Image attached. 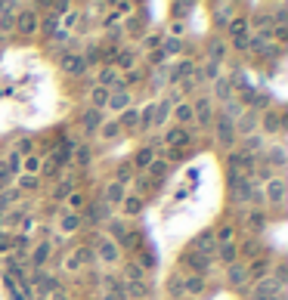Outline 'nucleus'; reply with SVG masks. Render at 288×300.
<instances>
[{
    "label": "nucleus",
    "instance_id": "6e6552de",
    "mask_svg": "<svg viewBox=\"0 0 288 300\" xmlns=\"http://www.w3.org/2000/svg\"><path fill=\"white\" fill-rule=\"evenodd\" d=\"M214 251H217V241H214V235H199V238L192 241V254L214 257Z\"/></svg>",
    "mask_w": 288,
    "mask_h": 300
},
{
    "label": "nucleus",
    "instance_id": "9b49d317",
    "mask_svg": "<svg viewBox=\"0 0 288 300\" xmlns=\"http://www.w3.org/2000/svg\"><path fill=\"white\" fill-rule=\"evenodd\" d=\"M165 143H168L171 149H183V146H189V133H186L183 127H171V130L165 133Z\"/></svg>",
    "mask_w": 288,
    "mask_h": 300
},
{
    "label": "nucleus",
    "instance_id": "13d9d810",
    "mask_svg": "<svg viewBox=\"0 0 288 300\" xmlns=\"http://www.w3.org/2000/svg\"><path fill=\"white\" fill-rule=\"evenodd\" d=\"M78 164H90V149H87V146L78 149Z\"/></svg>",
    "mask_w": 288,
    "mask_h": 300
},
{
    "label": "nucleus",
    "instance_id": "4d7b16f0",
    "mask_svg": "<svg viewBox=\"0 0 288 300\" xmlns=\"http://www.w3.org/2000/svg\"><path fill=\"white\" fill-rule=\"evenodd\" d=\"M161 41H165L161 34H152V38H146V44H142V47H146V50H155V47H161Z\"/></svg>",
    "mask_w": 288,
    "mask_h": 300
},
{
    "label": "nucleus",
    "instance_id": "423d86ee",
    "mask_svg": "<svg viewBox=\"0 0 288 300\" xmlns=\"http://www.w3.org/2000/svg\"><path fill=\"white\" fill-rule=\"evenodd\" d=\"M84 260H93V254H90V248H78L75 254H68V257L62 260V266H65L68 272H75V269H81V266H84Z\"/></svg>",
    "mask_w": 288,
    "mask_h": 300
},
{
    "label": "nucleus",
    "instance_id": "e2e57ef3",
    "mask_svg": "<svg viewBox=\"0 0 288 300\" xmlns=\"http://www.w3.org/2000/svg\"><path fill=\"white\" fill-rule=\"evenodd\" d=\"M273 34H276V44H282L288 31H285V25H276V31H273Z\"/></svg>",
    "mask_w": 288,
    "mask_h": 300
},
{
    "label": "nucleus",
    "instance_id": "7c9ffc66",
    "mask_svg": "<svg viewBox=\"0 0 288 300\" xmlns=\"http://www.w3.org/2000/svg\"><path fill=\"white\" fill-rule=\"evenodd\" d=\"M174 118L180 121V124H192V105L189 102H180L174 109Z\"/></svg>",
    "mask_w": 288,
    "mask_h": 300
},
{
    "label": "nucleus",
    "instance_id": "412c9836",
    "mask_svg": "<svg viewBox=\"0 0 288 300\" xmlns=\"http://www.w3.org/2000/svg\"><path fill=\"white\" fill-rule=\"evenodd\" d=\"M59 226H62V232H75V229L81 226V217H78V214H71V210H62Z\"/></svg>",
    "mask_w": 288,
    "mask_h": 300
},
{
    "label": "nucleus",
    "instance_id": "ea45409f",
    "mask_svg": "<svg viewBox=\"0 0 288 300\" xmlns=\"http://www.w3.org/2000/svg\"><path fill=\"white\" fill-rule=\"evenodd\" d=\"M38 288H41V294H50L53 288H56V278L47 275V272H41V275H38Z\"/></svg>",
    "mask_w": 288,
    "mask_h": 300
},
{
    "label": "nucleus",
    "instance_id": "473e14b6",
    "mask_svg": "<svg viewBox=\"0 0 288 300\" xmlns=\"http://www.w3.org/2000/svg\"><path fill=\"white\" fill-rule=\"evenodd\" d=\"M109 84H118V68L105 65L102 72H99V87H109Z\"/></svg>",
    "mask_w": 288,
    "mask_h": 300
},
{
    "label": "nucleus",
    "instance_id": "b1692460",
    "mask_svg": "<svg viewBox=\"0 0 288 300\" xmlns=\"http://www.w3.org/2000/svg\"><path fill=\"white\" fill-rule=\"evenodd\" d=\"M245 278H248V266H242V263H232V266H229V285H242Z\"/></svg>",
    "mask_w": 288,
    "mask_h": 300
},
{
    "label": "nucleus",
    "instance_id": "393cba45",
    "mask_svg": "<svg viewBox=\"0 0 288 300\" xmlns=\"http://www.w3.org/2000/svg\"><path fill=\"white\" fill-rule=\"evenodd\" d=\"M99 127H102V115H99L96 109H90V112L84 115V130L93 133V130H99Z\"/></svg>",
    "mask_w": 288,
    "mask_h": 300
},
{
    "label": "nucleus",
    "instance_id": "f257e3e1",
    "mask_svg": "<svg viewBox=\"0 0 288 300\" xmlns=\"http://www.w3.org/2000/svg\"><path fill=\"white\" fill-rule=\"evenodd\" d=\"M282 294V285L279 281H269V278H260L254 288H251V300H276Z\"/></svg>",
    "mask_w": 288,
    "mask_h": 300
},
{
    "label": "nucleus",
    "instance_id": "49530a36",
    "mask_svg": "<svg viewBox=\"0 0 288 300\" xmlns=\"http://www.w3.org/2000/svg\"><path fill=\"white\" fill-rule=\"evenodd\" d=\"M59 22H62V31H68L71 25H75V22H78V13H75V10H68L65 16H59Z\"/></svg>",
    "mask_w": 288,
    "mask_h": 300
},
{
    "label": "nucleus",
    "instance_id": "72a5a7b5",
    "mask_svg": "<svg viewBox=\"0 0 288 300\" xmlns=\"http://www.w3.org/2000/svg\"><path fill=\"white\" fill-rule=\"evenodd\" d=\"M180 47H183V41L165 38V41H161V56H174V53H180Z\"/></svg>",
    "mask_w": 288,
    "mask_h": 300
},
{
    "label": "nucleus",
    "instance_id": "c85d7f7f",
    "mask_svg": "<svg viewBox=\"0 0 288 300\" xmlns=\"http://www.w3.org/2000/svg\"><path fill=\"white\" fill-rule=\"evenodd\" d=\"M266 152H269V161H266L269 167H282V164H285V149H282L279 143H276V146H269Z\"/></svg>",
    "mask_w": 288,
    "mask_h": 300
},
{
    "label": "nucleus",
    "instance_id": "4c0bfd02",
    "mask_svg": "<svg viewBox=\"0 0 288 300\" xmlns=\"http://www.w3.org/2000/svg\"><path fill=\"white\" fill-rule=\"evenodd\" d=\"M214 93H217V99L229 102V99H232V84H229V81H217V87H214Z\"/></svg>",
    "mask_w": 288,
    "mask_h": 300
},
{
    "label": "nucleus",
    "instance_id": "a19ab883",
    "mask_svg": "<svg viewBox=\"0 0 288 300\" xmlns=\"http://www.w3.org/2000/svg\"><path fill=\"white\" fill-rule=\"evenodd\" d=\"M65 204H68L65 210H71V214H78V207L84 204V195H81V192H71V195L65 198Z\"/></svg>",
    "mask_w": 288,
    "mask_h": 300
},
{
    "label": "nucleus",
    "instance_id": "774afa93",
    "mask_svg": "<svg viewBox=\"0 0 288 300\" xmlns=\"http://www.w3.org/2000/svg\"><path fill=\"white\" fill-rule=\"evenodd\" d=\"M180 300H183V297H180Z\"/></svg>",
    "mask_w": 288,
    "mask_h": 300
},
{
    "label": "nucleus",
    "instance_id": "052dcab7",
    "mask_svg": "<svg viewBox=\"0 0 288 300\" xmlns=\"http://www.w3.org/2000/svg\"><path fill=\"white\" fill-rule=\"evenodd\" d=\"M112 232H115V235H121V241L127 238V229H124V223H112Z\"/></svg>",
    "mask_w": 288,
    "mask_h": 300
},
{
    "label": "nucleus",
    "instance_id": "ddd939ff",
    "mask_svg": "<svg viewBox=\"0 0 288 300\" xmlns=\"http://www.w3.org/2000/svg\"><path fill=\"white\" fill-rule=\"evenodd\" d=\"M192 121L199 124H211V99H199L192 105Z\"/></svg>",
    "mask_w": 288,
    "mask_h": 300
},
{
    "label": "nucleus",
    "instance_id": "338daca9",
    "mask_svg": "<svg viewBox=\"0 0 288 300\" xmlns=\"http://www.w3.org/2000/svg\"><path fill=\"white\" fill-rule=\"evenodd\" d=\"M41 300H47V297H41Z\"/></svg>",
    "mask_w": 288,
    "mask_h": 300
},
{
    "label": "nucleus",
    "instance_id": "c756f323",
    "mask_svg": "<svg viewBox=\"0 0 288 300\" xmlns=\"http://www.w3.org/2000/svg\"><path fill=\"white\" fill-rule=\"evenodd\" d=\"M124 214H127V217H136L139 214V207H142V201H139V195H124Z\"/></svg>",
    "mask_w": 288,
    "mask_h": 300
},
{
    "label": "nucleus",
    "instance_id": "3c124183",
    "mask_svg": "<svg viewBox=\"0 0 288 300\" xmlns=\"http://www.w3.org/2000/svg\"><path fill=\"white\" fill-rule=\"evenodd\" d=\"M229 10H232V7H229V4H223V7H217V16H214V19H217V22H220V25H226V22H229V16H226V13H229Z\"/></svg>",
    "mask_w": 288,
    "mask_h": 300
},
{
    "label": "nucleus",
    "instance_id": "7ed1b4c3",
    "mask_svg": "<svg viewBox=\"0 0 288 300\" xmlns=\"http://www.w3.org/2000/svg\"><path fill=\"white\" fill-rule=\"evenodd\" d=\"M99 260L105 263V266H115V263L121 260V248H118L112 238H102V241H99Z\"/></svg>",
    "mask_w": 288,
    "mask_h": 300
},
{
    "label": "nucleus",
    "instance_id": "8fccbe9b",
    "mask_svg": "<svg viewBox=\"0 0 288 300\" xmlns=\"http://www.w3.org/2000/svg\"><path fill=\"white\" fill-rule=\"evenodd\" d=\"M254 25H257V28H263V31H266V28H269V25H273V16H269V13H263V16H254Z\"/></svg>",
    "mask_w": 288,
    "mask_h": 300
},
{
    "label": "nucleus",
    "instance_id": "09e8293b",
    "mask_svg": "<svg viewBox=\"0 0 288 300\" xmlns=\"http://www.w3.org/2000/svg\"><path fill=\"white\" fill-rule=\"evenodd\" d=\"M205 78H208V81H217V78H220V62L205 65Z\"/></svg>",
    "mask_w": 288,
    "mask_h": 300
},
{
    "label": "nucleus",
    "instance_id": "37998d69",
    "mask_svg": "<svg viewBox=\"0 0 288 300\" xmlns=\"http://www.w3.org/2000/svg\"><path fill=\"white\" fill-rule=\"evenodd\" d=\"M239 115H242V105H239L236 99H229V102H226V112H223L220 118H226V121H232V118H239Z\"/></svg>",
    "mask_w": 288,
    "mask_h": 300
},
{
    "label": "nucleus",
    "instance_id": "6ab92c4d",
    "mask_svg": "<svg viewBox=\"0 0 288 300\" xmlns=\"http://www.w3.org/2000/svg\"><path fill=\"white\" fill-rule=\"evenodd\" d=\"M124 195H127V192H124V186L112 183L109 189H105V207H118V204L124 201Z\"/></svg>",
    "mask_w": 288,
    "mask_h": 300
},
{
    "label": "nucleus",
    "instance_id": "f3484780",
    "mask_svg": "<svg viewBox=\"0 0 288 300\" xmlns=\"http://www.w3.org/2000/svg\"><path fill=\"white\" fill-rule=\"evenodd\" d=\"M211 260H214V257H202V254H186V257H183L186 269H192V272H205Z\"/></svg>",
    "mask_w": 288,
    "mask_h": 300
},
{
    "label": "nucleus",
    "instance_id": "864d4df0",
    "mask_svg": "<svg viewBox=\"0 0 288 300\" xmlns=\"http://www.w3.org/2000/svg\"><path fill=\"white\" fill-rule=\"evenodd\" d=\"M223 53H226V50H223V44H217V41L211 44V56H214V62H220V59H223Z\"/></svg>",
    "mask_w": 288,
    "mask_h": 300
},
{
    "label": "nucleus",
    "instance_id": "a18cd8bd",
    "mask_svg": "<svg viewBox=\"0 0 288 300\" xmlns=\"http://www.w3.org/2000/svg\"><path fill=\"white\" fill-rule=\"evenodd\" d=\"M266 272H269V263H266V260H254V266H251V275H257V278L263 275V278H266Z\"/></svg>",
    "mask_w": 288,
    "mask_h": 300
},
{
    "label": "nucleus",
    "instance_id": "f8f14e48",
    "mask_svg": "<svg viewBox=\"0 0 288 300\" xmlns=\"http://www.w3.org/2000/svg\"><path fill=\"white\" fill-rule=\"evenodd\" d=\"M192 72H195V62L180 59V62L171 68V81H189V78H192Z\"/></svg>",
    "mask_w": 288,
    "mask_h": 300
},
{
    "label": "nucleus",
    "instance_id": "bf43d9fd",
    "mask_svg": "<svg viewBox=\"0 0 288 300\" xmlns=\"http://www.w3.org/2000/svg\"><path fill=\"white\" fill-rule=\"evenodd\" d=\"M127 180H130V167H121V170H118V180H115V183H118V186H124Z\"/></svg>",
    "mask_w": 288,
    "mask_h": 300
},
{
    "label": "nucleus",
    "instance_id": "c03bdc74",
    "mask_svg": "<svg viewBox=\"0 0 288 300\" xmlns=\"http://www.w3.org/2000/svg\"><path fill=\"white\" fill-rule=\"evenodd\" d=\"M248 226H251V229H263V226H266V217L260 214V210H251V214H248Z\"/></svg>",
    "mask_w": 288,
    "mask_h": 300
},
{
    "label": "nucleus",
    "instance_id": "69168bd1",
    "mask_svg": "<svg viewBox=\"0 0 288 300\" xmlns=\"http://www.w3.org/2000/svg\"><path fill=\"white\" fill-rule=\"evenodd\" d=\"M105 300H115V297H105Z\"/></svg>",
    "mask_w": 288,
    "mask_h": 300
},
{
    "label": "nucleus",
    "instance_id": "6e6d98bb",
    "mask_svg": "<svg viewBox=\"0 0 288 300\" xmlns=\"http://www.w3.org/2000/svg\"><path fill=\"white\" fill-rule=\"evenodd\" d=\"M118 127H121L118 121H112V124H102L99 130H102V136H115V133H118Z\"/></svg>",
    "mask_w": 288,
    "mask_h": 300
},
{
    "label": "nucleus",
    "instance_id": "39448f33",
    "mask_svg": "<svg viewBox=\"0 0 288 300\" xmlns=\"http://www.w3.org/2000/svg\"><path fill=\"white\" fill-rule=\"evenodd\" d=\"M62 72H65V75H84V72H87L84 56H78V53H68V56H62Z\"/></svg>",
    "mask_w": 288,
    "mask_h": 300
},
{
    "label": "nucleus",
    "instance_id": "2f4dec72",
    "mask_svg": "<svg viewBox=\"0 0 288 300\" xmlns=\"http://www.w3.org/2000/svg\"><path fill=\"white\" fill-rule=\"evenodd\" d=\"M124 275H127V285H142V266H136V263H127Z\"/></svg>",
    "mask_w": 288,
    "mask_h": 300
},
{
    "label": "nucleus",
    "instance_id": "5fc2aeb1",
    "mask_svg": "<svg viewBox=\"0 0 288 300\" xmlns=\"http://www.w3.org/2000/svg\"><path fill=\"white\" fill-rule=\"evenodd\" d=\"M121 19H124V16H121V13H115V10H112V13H109V16H105V28H115V25H118V22H121Z\"/></svg>",
    "mask_w": 288,
    "mask_h": 300
},
{
    "label": "nucleus",
    "instance_id": "9d476101",
    "mask_svg": "<svg viewBox=\"0 0 288 300\" xmlns=\"http://www.w3.org/2000/svg\"><path fill=\"white\" fill-rule=\"evenodd\" d=\"M16 28H19V34H28V38H31V34L38 31V16H34L31 10H22V13H19V22H16Z\"/></svg>",
    "mask_w": 288,
    "mask_h": 300
},
{
    "label": "nucleus",
    "instance_id": "4468645a",
    "mask_svg": "<svg viewBox=\"0 0 288 300\" xmlns=\"http://www.w3.org/2000/svg\"><path fill=\"white\" fill-rule=\"evenodd\" d=\"M124 109H130V93L127 90H118V93H112L109 96V112H124Z\"/></svg>",
    "mask_w": 288,
    "mask_h": 300
},
{
    "label": "nucleus",
    "instance_id": "603ef678",
    "mask_svg": "<svg viewBox=\"0 0 288 300\" xmlns=\"http://www.w3.org/2000/svg\"><path fill=\"white\" fill-rule=\"evenodd\" d=\"M13 244H16V241H13L10 232H0V251H13Z\"/></svg>",
    "mask_w": 288,
    "mask_h": 300
},
{
    "label": "nucleus",
    "instance_id": "f03ea898",
    "mask_svg": "<svg viewBox=\"0 0 288 300\" xmlns=\"http://www.w3.org/2000/svg\"><path fill=\"white\" fill-rule=\"evenodd\" d=\"M263 201H269V204H282L285 201V180H279V176H273V180L266 183V189H263Z\"/></svg>",
    "mask_w": 288,
    "mask_h": 300
},
{
    "label": "nucleus",
    "instance_id": "58836bf2",
    "mask_svg": "<svg viewBox=\"0 0 288 300\" xmlns=\"http://www.w3.org/2000/svg\"><path fill=\"white\" fill-rule=\"evenodd\" d=\"M118 124H127V127L139 124V109H133V105H130V109H124V115H121V121H118Z\"/></svg>",
    "mask_w": 288,
    "mask_h": 300
},
{
    "label": "nucleus",
    "instance_id": "0e129e2a",
    "mask_svg": "<svg viewBox=\"0 0 288 300\" xmlns=\"http://www.w3.org/2000/svg\"><path fill=\"white\" fill-rule=\"evenodd\" d=\"M34 180H38V176H22V183H19V186H22V189H31Z\"/></svg>",
    "mask_w": 288,
    "mask_h": 300
},
{
    "label": "nucleus",
    "instance_id": "aec40b11",
    "mask_svg": "<svg viewBox=\"0 0 288 300\" xmlns=\"http://www.w3.org/2000/svg\"><path fill=\"white\" fill-rule=\"evenodd\" d=\"M50 251H53V241H41L38 248H34V254H31V263L41 269L44 263H47V257H50Z\"/></svg>",
    "mask_w": 288,
    "mask_h": 300
},
{
    "label": "nucleus",
    "instance_id": "a211bd4d",
    "mask_svg": "<svg viewBox=\"0 0 288 300\" xmlns=\"http://www.w3.org/2000/svg\"><path fill=\"white\" fill-rule=\"evenodd\" d=\"M152 161H155V152H152V146H142V149L133 155V167H136V170H146Z\"/></svg>",
    "mask_w": 288,
    "mask_h": 300
},
{
    "label": "nucleus",
    "instance_id": "cd10ccee",
    "mask_svg": "<svg viewBox=\"0 0 288 300\" xmlns=\"http://www.w3.org/2000/svg\"><path fill=\"white\" fill-rule=\"evenodd\" d=\"M257 127V115L254 112H248V115H242V121L236 124V133H251Z\"/></svg>",
    "mask_w": 288,
    "mask_h": 300
},
{
    "label": "nucleus",
    "instance_id": "c9c22d12",
    "mask_svg": "<svg viewBox=\"0 0 288 300\" xmlns=\"http://www.w3.org/2000/svg\"><path fill=\"white\" fill-rule=\"evenodd\" d=\"M232 238H236V229H232V226H223L220 232L214 235V241H217V248H220V244H232Z\"/></svg>",
    "mask_w": 288,
    "mask_h": 300
},
{
    "label": "nucleus",
    "instance_id": "0eeeda50",
    "mask_svg": "<svg viewBox=\"0 0 288 300\" xmlns=\"http://www.w3.org/2000/svg\"><path fill=\"white\" fill-rule=\"evenodd\" d=\"M254 161H257V158L254 155H248V152H236V155H232L229 158V164H232V173H248V170H254Z\"/></svg>",
    "mask_w": 288,
    "mask_h": 300
},
{
    "label": "nucleus",
    "instance_id": "1a4fd4ad",
    "mask_svg": "<svg viewBox=\"0 0 288 300\" xmlns=\"http://www.w3.org/2000/svg\"><path fill=\"white\" fill-rule=\"evenodd\" d=\"M217 139H220V146H232V143H236V127H232V121L217 118Z\"/></svg>",
    "mask_w": 288,
    "mask_h": 300
},
{
    "label": "nucleus",
    "instance_id": "bb28decb",
    "mask_svg": "<svg viewBox=\"0 0 288 300\" xmlns=\"http://www.w3.org/2000/svg\"><path fill=\"white\" fill-rule=\"evenodd\" d=\"M248 19H232L229 22V34H232V41H242V38H248Z\"/></svg>",
    "mask_w": 288,
    "mask_h": 300
},
{
    "label": "nucleus",
    "instance_id": "dca6fc26",
    "mask_svg": "<svg viewBox=\"0 0 288 300\" xmlns=\"http://www.w3.org/2000/svg\"><path fill=\"white\" fill-rule=\"evenodd\" d=\"M109 96H112L109 87H96V90H90V105L99 112V109H105V105H109Z\"/></svg>",
    "mask_w": 288,
    "mask_h": 300
},
{
    "label": "nucleus",
    "instance_id": "5701e85b",
    "mask_svg": "<svg viewBox=\"0 0 288 300\" xmlns=\"http://www.w3.org/2000/svg\"><path fill=\"white\" fill-rule=\"evenodd\" d=\"M41 167H44V161L38 155H28L25 161H22V170H25V176H38L41 173Z\"/></svg>",
    "mask_w": 288,
    "mask_h": 300
},
{
    "label": "nucleus",
    "instance_id": "a878e982",
    "mask_svg": "<svg viewBox=\"0 0 288 300\" xmlns=\"http://www.w3.org/2000/svg\"><path fill=\"white\" fill-rule=\"evenodd\" d=\"M217 257L226 263V266H232V263H236V257H239L236 244H220V248H217Z\"/></svg>",
    "mask_w": 288,
    "mask_h": 300
},
{
    "label": "nucleus",
    "instance_id": "2eb2a0df",
    "mask_svg": "<svg viewBox=\"0 0 288 300\" xmlns=\"http://www.w3.org/2000/svg\"><path fill=\"white\" fill-rule=\"evenodd\" d=\"M171 112H174V102H171V99L152 105V124H165V121L171 118Z\"/></svg>",
    "mask_w": 288,
    "mask_h": 300
},
{
    "label": "nucleus",
    "instance_id": "de8ad7c7",
    "mask_svg": "<svg viewBox=\"0 0 288 300\" xmlns=\"http://www.w3.org/2000/svg\"><path fill=\"white\" fill-rule=\"evenodd\" d=\"M168 294L180 300V294H183V278H171V285H168Z\"/></svg>",
    "mask_w": 288,
    "mask_h": 300
},
{
    "label": "nucleus",
    "instance_id": "f704fd0d",
    "mask_svg": "<svg viewBox=\"0 0 288 300\" xmlns=\"http://www.w3.org/2000/svg\"><path fill=\"white\" fill-rule=\"evenodd\" d=\"M146 170H149V180H158L161 173H168V161H165V158H155V161H152Z\"/></svg>",
    "mask_w": 288,
    "mask_h": 300
},
{
    "label": "nucleus",
    "instance_id": "79ce46f5",
    "mask_svg": "<svg viewBox=\"0 0 288 300\" xmlns=\"http://www.w3.org/2000/svg\"><path fill=\"white\" fill-rule=\"evenodd\" d=\"M263 127H266V133H279L282 118H279V115H266V118H263Z\"/></svg>",
    "mask_w": 288,
    "mask_h": 300
},
{
    "label": "nucleus",
    "instance_id": "680f3d73",
    "mask_svg": "<svg viewBox=\"0 0 288 300\" xmlns=\"http://www.w3.org/2000/svg\"><path fill=\"white\" fill-rule=\"evenodd\" d=\"M13 198H16V192H7V195H0V210L10 207V204H13Z\"/></svg>",
    "mask_w": 288,
    "mask_h": 300
},
{
    "label": "nucleus",
    "instance_id": "4be33fe9",
    "mask_svg": "<svg viewBox=\"0 0 288 300\" xmlns=\"http://www.w3.org/2000/svg\"><path fill=\"white\" fill-rule=\"evenodd\" d=\"M183 291H186V294H205V278H202V275L183 278Z\"/></svg>",
    "mask_w": 288,
    "mask_h": 300
},
{
    "label": "nucleus",
    "instance_id": "20e7f679",
    "mask_svg": "<svg viewBox=\"0 0 288 300\" xmlns=\"http://www.w3.org/2000/svg\"><path fill=\"white\" fill-rule=\"evenodd\" d=\"M269 146H273V143H269V139L266 136H260V133H248L245 136V146H242V152H248V155H260V152H266Z\"/></svg>",
    "mask_w": 288,
    "mask_h": 300
},
{
    "label": "nucleus",
    "instance_id": "e433bc0d",
    "mask_svg": "<svg viewBox=\"0 0 288 300\" xmlns=\"http://www.w3.org/2000/svg\"><path fill=\"white\" fill-rule=\"evenodd\" d=\"M133 62H136V56H133V53H121V56H118V72H133Z\"/></svg>",
    "mask_w": 288,
    "mask_h": 300
}]
</instances>
